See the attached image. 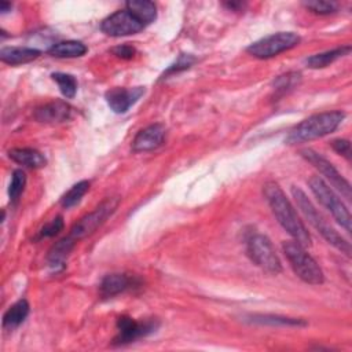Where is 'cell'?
I'll return each instance as SVG.
<instances>
[{"label":"cell","instance_id":"cell-9","mask_svg":"<svg viewBox=\"0 0 352 352\" xmlns=\"http://www.w3.org/2000/svg\"><path fill=\"white\" fill-rule=\"evenodd\" d=\"M160 326L157 319L135 320L129 316H120L117 319V334L113 338V345H126L142 337L154 333Z\"/></svg>","mask_w":352,"mask_h":352},{"label":"cell","instance_id":"cell-13","mask_svg":"<svg viewBox=\"0 0 352 352\" xmlns=\"http://www.w3.org/2000/svg\"><path fill=\"white\" fill-rule=\"evenodd\" d=\"M166 128L162 124H151L136 133L132 142V150L135 153L153 151L164 144Z\"/></svg>","mask_w":352,"mask_h":352},{"label":"cell","instance_id":"cell-28","mask_svg":"<svg viewBox=\"0 0 352 352\" xmlns=\"http://www.w3.org/2000/svg\"><path fill=\"white\" fill-rule=\"evenodd\" d=\"M195 60H197V59H195L192 55H190V54H180V55L177 56L176 62L172 63V65L166 69V72H164V74L161 76V80L166 78V77L170 76V74H175V73H179V72H183V70L188 69Z\"/></svg>","mask_w":352,"mask_h":352},{"label":"cell","instance_id":"cell-14","mask_svg":"<svg viewBox=\"0 0 352 352\" xmlns=\"http://www.w3.org/2000/svg\"><path fill=\"white\" fill-rule=\"evenodd\" d=\"M139 285L138 278L131 276L128 274H121V272H113L107 274L100 285H99V293L103 298L114 297L120 293H124L132 287H136Z\"/></svg>","mask_w":352,"mask_h":352},{"label":"cell","instance_id":"cell-33","mask_svg":"<svg viewBox=\"0 0 352 352\" xmlns=\"http://www.w3.org/2000/svg\"><path fill=\"white\" fill-rule=\"evenodd\" d=\"M11 8H12V4H11V3H7V1H1V3H0V11H1V14H6V12L11 11Z\"/></svg>","mask_w":352,"mask_h":352},{"label":"cell","instance_id":"cell-16","mask_svg":"<svg viewBox=\"0 0 352 352\" xmlns=\"http://www.w3.org/2000/svg\"><path fill=\"white\" fill-rule=\"evenodd\" d=\"M40 54L38 50L30 47H4L0 50V59L7 65L16 66L37 59Z\"/></svg>","mask_w":352,"mask_h":352},{"label":"cell","instance_id":"cell-27","mask_svg":"<svg viewBox=\"0 0 352 352\" xmlns=\"http://www.w3.org/2000/svg\"><path fill=\"white\" fill-rule=\"evenodd\" d=\"M26 186V175L22 169H15L11 175V182L8 186V197L11 204H15L21 194L23 192V188Z\"/></svg>","mask_w":352,"mask_h":352},{"label":"cell","instance_id":"cell-10","mask_svg":"<svg viewBox=\"0 0 352 352\" xmlns=\"http://www.w3.org/2000/svg\"><path fill=\"white\" fill-rule=\"evenodd\" d=\"M146 26L128 10H118L106 16L100 23V30L110 37H124L142 32Z\"/></svg>","mask_w":352,"mask_h":352},{"label":"cell","instance_id":"cell-31","mask_svg":"<svg viewBox=\"0 0 352 352\" xmlns=\"http://www.w3.org/2000/svg\"><path fill=\"white\" fill-rule=\"evenodd\" d=\"M331 147L333 150L340 154L344 155L348 161L351 160V143L346 139H336L331 142Z\"/></svg>","mask_w":352,"mask_h":352},{"label":"cell","instance_id":"cell-2","mask_svg":"<svg viewBox=\"0 0 352 352\" xmlns=\"http://www.w3.org/2000/svg\"><path fill=\"white\" fill-rule=\"evenodd\" d=\"M345 118V113L341 110L323 111L308 118L302 120L294 128L290 129L286 143L287 144H298L311 142L314 139L323 138L331 132H334Z\"/></svg>","mask_w":352,"mask_h":352},{"label":"cell","instance_id":"cell-21","mask_svg":"<svg viewBox=\"0 0 352 352\" xmlns=\"http://www.w3.org/2000/svg\"><path fill=\"white\" fill-rule=\"evenodd\" d=\"M29 311H30L29 302L25 298L18 300L3 315V322H1L3 327L6 330L16 329L26 319V316L29 315Z\"/></svg>","mask_w":352,"mask_h":352},{"label":"cell","instance_id":"cell-24","mask_svg":"<svg viewBox=\"0 0 352 352\" xmlns=\"http://www.w3.org/2000/svg\"><path fill=\"white\" fill-rule=\"evenodd\" d=\"M51 78L58 84L59 91L62 95L67 99H73L77 94V80L73 74L69 73H62V72H55L51 74Z\"/></svg>","mask_w":352,"mask_h":352},{"label":"cell","instance_id":"cell-29","mask_svg":"<svg viewBox=\"0 0 352 352\" xmlns=\"http://www.w3.org/2000/svg\"><path fill=\"white\" fill-rule=\"evenodd\" d=\"M63 217L62 216H56L54 217L50 223L44 224L43 228L38 231L37 239H43V238H52L55 235H58L62 230H63Z\"/></svg>","mask_w":352,"mask_h":352},{"label":"cell","instance_id":"cell-22","mask_svg":"<svg viewBox=\"0 0 352 352\" xmlns=\"http://www.w3.org/2000/svg\"><path fill=\"white\" fill-rule=\"evenodd\" d=\"M349 52H351V45H342V47H338V48H334L330 51L315 54V55L307 58L305 63L311 69H322V67L329 66L334 60L340 59L341 56L348 55Z\"/></svg>","mask_w":352,"mask_h":352},{"label":"cell","instance_id":"cell-15","mask_svg":"<svg viewBox=\"0 0 352 352\" xmlns=\"http://www.w3.org/2000/svg\"><path fill=\"white\" fill-rule=\"evenodd\" d=\"M72 107L63 100L48 102L34 110V118L44 124H58L69 120Z\"/></svg>","mask_w":352,"mask_h":352},{"label":"cell","instance_id":"cell-34","mask_svg":"<svg viewBox=\"0 0 352 352\" xmlns=\"http://www.w3.org/2000/svg\"><path fill=\"white\" fill-rule=\"evenodd\" d=\"M224 6H226L227 8H230V10H238V8H241L243 4H242V3L231 1V3H224Z\"/></svg>","mask_w":352,"mask_h":352},{"label":"cell","instance_id":"cell-4","mask_svg":"<svg viewBox=\"0 0 352 352\" xmlns=\"http://www.w3.org/2000/svg\"><path fill=\"white\" fill-rule=\"evenodd\" d=\"M282 250L294 274L308 285H322L324 280L323 271L315 258L307 253L305 248L296 241H285Z\"/></svg>","mask_w":352,"mask_h":352},{"label":"cell","instance_id":"cell-18","mask_svg":"<svg viewBox=\"0 0 352 352\" xmlns=\"http://www.w3.org/2000/svg\"><path fill=\"white\" fill-rule=\"evenodd\" d=\"M76 241L72 236H65L60 241H58L55 245H52V248L48 252V265L55 270L59 271L65 267V261L69 256V253L72 252V249L74 248Z\"/></svg>","mask_w":352,"mask_h":352},{"label":"cell","instance_id":"cell-25","mask_svg":"<svg viewBox=\"0 0 352 352\" xmlns=\"http://www.w3.org/2000/svg\"><path fill=\"white\" fill-rule=\"evenodd\" d=\"M301 81V74L298 72H289L286 74L279 76L274 81V89L276 96H283L285 94L293 91Z\"/></svg>","mask_w":352,"mask_h":352},{"label":"cell","instance_id":"cell-26","mask_svg":"<svg viewBox=\"0 0 352 352\" xmlns=\"http://www.w3.org/2000/svg\"><path fill=\"white\" fill-rule=\"evenodd\" d=\"M89 190V182L88 180H81L78 183H76L74 186L70 187V190L62 197L60 199V205L65 208V209H69L74 205H77L81 198L87 194V191Z\"/></svg>","mask_w":352,"mask_h":352},{"label":"cell","instance_id":"cell-7","mask_svg":"<svg viewBox=\"0 0 352 352\" xmlns=\"http://www.w3.org/2000/svg\"><path fill=\"white\" fill-rule=\"evenodd\" d=\"M118 206V198L117 197H109L104 201H102L92 212L82 216L70 230L69 236H72L76 242L91 235L95 232L117 209Z\"/></svg>","mask_w":352,"mask_h":352},{"label":"cell","instance_id":"cell-32","mask_svg":"<svg viewBox=\"0 0 352 352\" xmlns=\"http://www.w3.org/2000/svg\"><path fill=\"white\" fill-rule=\"evenodd\" d=\"M111 54L120 59H132L136 54V50L129 44H121L111 48Z\"/></svg>","mask_w":352,"mask_h":352},{"label":"cell","instance_id":"cell-3","mask_svg":"<svg viewBox=\"0 0 352 352\" xmlns=\"http://www.w3.org/2000/svg\"><path fill=\"white\" fill-rule=\"evenodd\" d=\"M292 195L298 206V209L302 212V214L305 216V219L308 220V223L330 243L333 245L336 249H338L341 253H345L348 257L351 256V245L348 241H345L326 220L324 217L320 214V212H318V209L314 206V204L311 202V199L307 197V194L296 187L292 186Z\"/></svg>","mask_w":352,"mask_h":352},{"label":"cell","instance_id":"cell-1","mask_svg":"<svg viewBox=\"0 0 352 352\" xmlns=\"http://www.w3.org/2000/svg\"><path fill=\"white\" fill-rule=\"evenodd\" d=\"M263 192L278 223L294 238L297 243L304 248L311 246V235L308 230L279 184L275 182H267L263 187Z\"/></svg>","mask_w":352,"mask_h":352},{"label":"cell","instance_id":"cell-5","mask_svg":"<svg viewBox=\"0 0 352 352\" xmlns=\"http://www.w3.org/2000/svg\"><path fill=\"white\" fill-rule=\"evenodd\" d=\"M309 188L316 197V199L331 213L334 220H337L345 231L351 232V214L348 208L340 199V197L333 191V188L319 176H311L308 180Z\"/></svg>","mask_w":352,"mask_h":352},{"label":"cell","instance_id":"cell-20","mask_svg":"<svg viewBox=\"0 0 352 352\" xmlns=\"http://www.w3.org/2000/svg\"><path fill=\"white\" fill-rule=\"evenodd\" d=\"M125 10L131 11L144 26L157 19V7L148 0H131L125 3Z\"/></svg>","mask_w":352,"mask_h":352},{"label":"cell","instance_id":"cell-17","mask_svg":"<svg viewBox=\"0 0 352 352\" xmlns=\"http://www.w3.org/2000/svg\"><path fill=\"white\" fill-rule=\"evenodd\" d=\"M8 157L19 165L38 169L47 165V160L44 154L32 147H15L8 151Z\"/></svg>","mask_w":352,"mask_h":352},{"label":"cell","instance_id":"cell-11","mask_svg":"<svg viewBox=\"0 0 352 352\" xmlns=\"http://www.w3.org/2000/svg\"><path fill=\"white\" fill-rule=\"evenodd\" d=\"M301 157L305 158L314 168L319 170L322 176H324L333 187H336L348 201L351 199V184L346 179L342 177V175L334 168V165L327 161L323 155L316 153L312 148H302L300 151Z\"/></svg>","mask_w":352,"mask_h":352},{"label":"cell","instance_id":"cell-19","mask_svg":"<svg viewBox=\"0 0 352 352\" xmlns=\"http://www.w3.org/2000/svg\"><path fill=\"white\" fill-rule=\"evenodd\" d=\"M88 51L87 45L77 40H66L52 44L48 48V55L55 58H78Z\"/></svg>","mask_w":352,"mask_h":352},{"label":"cell","instance_id":"cell-23","mask_svg":"<svg viewBox=\"0 0 352 352\" xmlns=\"http://www.w3.org/2000/svg\"><path fill=\"white\" fill-rule=\"evenodd\" d=\"M249 320L252 323L258 324H268V326H297L302 327L307 326V322L300 318H287V316H279V315H250Z\"/></svg>","mask_w":352,"mask_h":352},{"label":"cell","instance_id":"cell-12","mask_svg":"<svg viewBox=\"0 0 352 352\" xmlns=\"http://www.w3.org/2000/svg\"><path fill=\"white\" fill-rule=\"evenodd\" d=\"M144 95V87H133V88H111L104 94V99L109 107L117 113H126L142 96Z\"/></svg>","mask_w":352,"mask_h":352},{"label":"cell","instance_id":"cell-8","mask_svg":"<svg viewBox=\"0 0 352 352\" xmlns=\"http://www.w3.org/2000/svg\"><path fill=\"white\" fill-rule=\"evenodd\" d=\"M246 252L250 260L270 274H279L282 271L280 260L268 236L263 234L252 235L246 242Z\"/></svg>","mask_w":352,"mask_h":352},{"label":"cell","instance_id":"cell-30","mask_svg":"<svg viewBox=\"0 0 352 352\" xmlns=\"http://www.w3.org/2000/svg\"><path fill=\"white\" fill-rule=\"evenodd\" d=\"M304 7L315 14L319 15H329L337 11V6L336 3H330V1H319V0H314V1H304L302 3Z\"/></svg>","mask_w":352,"mask_h":352},{"label":"cell","instance_id":"cell-6","mask_svg":"<svg viewBox=\"0 0 352 352\" xmlns=\"http://www.w3.org/2000/svg\"><path fill=\"white\" fill-rule=\"evenodd\" d=\"M298 43L300 36L297 33L278 32L252 43L246 48V52L258 59H268L294 48L296 45H298Z\"/></svg>","mask_w":352,"mask_h":352}]
</instances>
